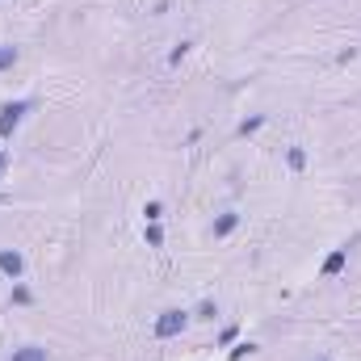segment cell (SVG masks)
Listing matches in <instances>:
<instances>
[{"instance_id": "obj_1", "label": "cell", "mask_w": 361, "mask_h": 361, "mask_svg": "<svg viewBox=\"0 0 361 361\" xmlns=\"http://www.w3.org/2000/svg\"><path fill=\"white\" fill-rule=\"evenodd\" d=\"M189 324H193V315H189L185 307H169V311H160V315H156L152 336H156V341H177Z\"/></svg>"}, {"instance_id": "obj_2", "label": "cell", "mask_w": 361, "mask_h": 361, "mask_svg": "<svg viewBox=\"0 0 361 361\" xmlns=\"http://www.w3.org/2000/svg\"><path fill=\"white\" fill-rule=\"evenodd\" d=\"M38 101L34 97H21V101H4L0 105V139H13L17 135V126L30 118V109H34Z\"/></svg>"}, {"instance_id": "obj_3", "label": "cell", "mask_w": 361, "mask_h": 361, "mask_svg": "<svg viewBox=\"0 0 361 361\" xmlns=\"http://www.w3.org/2000/svg\"><path fill=\"white\" fill-rule=\"evenodd\" d=\"M0 273H4L8 281H21V277H25V257H21L17 248H0Z\"/></svg>"}, {"instance_id": "obj_4", "label": "cell", "mask_w": 361, "mask_h": 361, "mask_svg": "<svg viewBox=\"0 0 361 361\" xmlns=\"http://www.w3.org/2000/svg\"><path fill=\"white\" fill-rule=\"evenodd\" d=\"M235 227H240V210H223V214L210 223V240H227Z\"/></svg>"}, {"instance_id": "obj_5", "label": "cell", "mask_w": 361, "mask_h": 361, "mask_svg": "<svg viewBox=\"0 0 361 361\" xmlns=\"http://www.w3.org/2000/svg\"><path fill=\"white\" fill-rule=\"evenodd\" d=\"M345 265H349V244L324 257V265H319V277H341V273H345Z\"/></svg>"}, {"instance_id": "obj_6", "label": "cell", "mask_w": 361, "mask_h": 361, "mask_svg": "<svg viewBox=\"0 0 361 361\" xmlns=\"http://www.w3.org/2000/svg\"><path fill=\"white\" fill-rule=\"evenodd\" d=\"M8 361H51V353L42 349V345H21V349H13Z\"/></svg>"}, {"instance_id": "obj_7", "label": "cell", "mask_w": 361, "mask_h": 361, "mask_svg": "<svg viewBox=\"0 0 361 361\" xmlns=\"http://www.w3.org/2000/svg\"><path fill=\"white\" fill-rule=\"evenodd\" d=\"M189 315H193V319H202V324H214V319H219V302H214V298H202Z\"/></svg>"}, {"instance_id": "obj_8", "label": "cell", "mask_w": 361, "mask_h": 361, "mask_svg": "<svg viewBox=\"0 0 361 361\" xmlns=\"http://www.w3.org/2000/svg\"><path fill=\"white\" fill-rule=\"evenodd\" d=\"M21 63V47H13V42H0V72H13Z\"/></svg>"}, {"instance_id": "obj_9", "label": "cell", "mask_w": 361, "mask_h": 361, "mask_svg": "<svg viewBox=\"0 0 361 361\" xmlns=\"http://www.w3.org/2000/svg\"><path fill=\"white\" fill-rule=\"evenodd\" d=\"M265 122H269V118H265V114H252V118H244V122H240V126H235V135H240V139H248V135H257V130H261V126H265Z\"/></svg>"}, {"instance_id": "obj_10", "label": "cell", "mask_w": 361, "mask_h": 361, "mask_svg": "<svg viewBox=\"0 0 361 361\" xmlns=\"http://www.w3.org/2000/svg\"><path fill=\"white\" fill-rule=\"evenodd\" d=\"M286 164H290V173H307V152L294 143V147H286Z\"/></svg>"}, {"instance_id": "obj_11", "label": "cell", "mask_w": 361, "mask_h": 361, "mask_svg": "<svg viewBox=\"0 0 361 361\" xmlns=\"http://www.w3.org/2000/svg\"><path fill=\"white\" fill-rule=\"evenodd\" d=\"M143 244L147 248H164V227L160 223H143Z\"/></svg>"}, {"instance_id": "obj_12", "label": "cell", "mask_w": 361, "mask_h": 361, "mask_svg": "<svg viewBox=\"0 0 361 361\" xmlns=\"http://www.w3.org/2000/svg\"><path fill=\"white\" fill-rule=\"evenodd\" d=\"M160 219H164V202H160V197L143 202V223H160Z\"/></svg>"}, {"instance_id": "obj_13", "label": "cell", "mask_w": 361, "mask_h": 361, "mask_svg": "<svg viewBox=\"0 0 361 361\" xmlns=\"http://www.w3.org/2000/svg\"><path fill=\"white\" fill-rule=\"evenodd\" d=\"M8 302H17V307H30V302H34V294H30V286H21V281H13V290H8Z\"/></svg>"}, {"instance_id": "obj_14", "label": "cell", "mask_w": 361, "mask_h": 361, "mask_svg": "<svg viewBox=\"0 0 361 361\" xmlns=\"http://www.w3.org/2000/svg\"><path fill=\"white\" fill-rule=\"evenodd\" d=\"M252 353H261V349H257L252 341H244V345H235V349H231V361H244V357H252Z\"/></svg>"}, {"instance_id": "obj_15", "label": "cell", "mask_w": 361, "mask_h": 361, "mask_svg": "<svg viewBox=\"0 0 361 361\" xmlns=\"http://www.w3.org/2000/svg\"><path fill=\"white\" fill-rule=\"evenodd\" d=\"M189 47H193V42H177V47H173V55H169V63H173V68H177L180 59L189 55Z\"/></svg>"}, {"instance_id": "obj_16", "label": "cell", "mask_w": 361, "mask_h": 361, "mask_svg": "<svg viewBox=\"0 0 361 361\" xmlns=\"http://www.w3.org/2000/svg\"><path fill=\"white\" fill-rule=\"evenodd\" d=\"M235 332H240V328H223V332H219V345H231V341H235Z\"/></svg>"}, {"instance_id": "obj_17", "label": "cell", "mask_w": 361, "mask_h": 361, "mask_svg": "<svg viewBox=\"0 0 361 361\" xmlns=\"http://www.w3.org/2000/svg\"><path fill=\"white\" fill-rule=\"evenodd\" d=\"M4 169H8V152L0 147V173H4Z\"/></svg>"}, {"instance_id": "obj_18", "label": "cell", "mask_w": 361, "mask_h": 361, "mask_svg": "<svg viewBox=\"0 0 361 361\" xmlns=\"http://www.w3.org/2000/svg\"><path fill=\"white\" fill-rule=\"evenodd\" d=\"M311 361H332V357H311Z\"/></svg>"}]
</instances>
